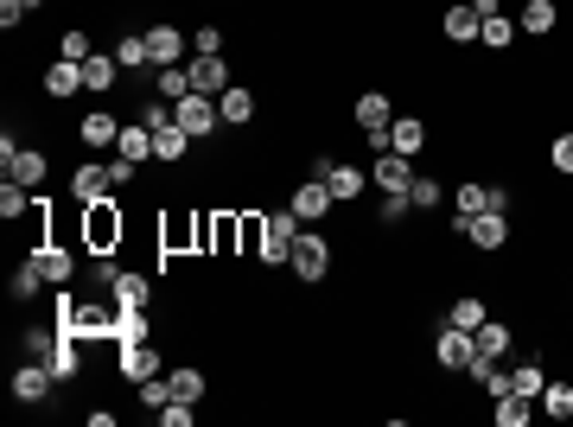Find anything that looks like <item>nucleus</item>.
Instances as JSON below:
<instances>
[{"label": "nucleus", "mask_w": 573, "mask_h": 427, "mask_svg": "<svg viewBox=\"0 0 573 427\" xmlns=\"http://www.w3.org/2000/svg\"><path fill=\"white\" fill-rule=\"evenodd\" d=\"M465 243L472 249H503L510 243V211H478L472 230H465Z\"/></svg>", "instance_id": "4468645a"}, {"label": "nucleus", "mask_w": 573, "mask_h": 427, "mask_svg": "<svg viewBox=\"0 0 573 427\" xmlns=\"http://www.w3.org/2000/svg\"><path fill=\"white\" fill-rule=\"evenodd\" d=\"M312 179L332 185V198H338V204H357V198H363V185H370V179H363V166L338 160V153H312Z\"/></svg>", "instance_id": "f03ea898"}, {"label": "nucleus", "mask_w": 573, "mask_h": 427, "mask_svg": "<svg viewBox=\"0 0 573 427\" xmlns=\"http://www.w3.org/2000/svg\"><path fill=\"white\" fill-rule=\"evenodd\" d=\"M433 364H440V370H472V364H478V345H472V332H459V326H440V338H433Z\"/></svg>", "instance_id": "1a4fd4ad"}, {"label": "nucleus", "mask_w": 573, "mask_h": 427, "mask_svg": "<svg viewBox=\"0 0 573 427\" xmlns=\"http://www.w3.org/2000/svg\"><path fill=\"white\" fill-rule=\"evenodd\" d=\"M472 7H478V20H497V13H503V0H472Z\"/></svg>", "instance_id": "603ef678"}, {"label": "nucleus", "mask_w": 573, "mask_h": 427, "mask_svg": "<svg viewBox=\"0 0 573 427\" xmlns=\"http://www.w3.org/2000/svg\"><path fill=\"white\" fill-rule=\"evenodd\" d=\"M58 58L83 64V58H90V32H64V39H58Z\"/></svg>", "instance_id": "c03bdc74"}, {"label": "nucleus", "mask_w": 573, "mask_h": 427, "mask_svg": "<svg viewBox=\"0 0 573 427\" xmlns=\"http://www.w3.org/2000/svg\"><path fill=\"white\" fill-rule=\"evenodd\" d=\"M459 217H478V211H491V185H459Z\"/></svg>", "instance_id": "37998d69"}, {"label": "nucleus", "mask_w": 573, "mask_h": 427, "mask_svg": "<svg viewBox=\"0 0 573 427\" xmlns=\"http://www.w3.org/2000/svg\"><path fill=\"white\" fill-rule=\"evenodd\" d=\"M166 389H172V402H191V408H198L204 389H211V377H204L198 364H172V370H166Z\"/></svg>", "instance_id": "dca6fc26"}, {"label": "nucleus", "mask_w": 573, "mask_h": 427, "mask_svg": "<svg viewBox=\"0 0 573 427\" xmlns=\"http://www.w3.org/2000/svg\"><path fill=\"white\" fill-rule=\"evenodd\" d=\"M160 415V427H191V402H166V408H153Z\"/></svg>", "instance_id": "8fccbe9b"}, {"label": "nucleus", "mask_w": 573, "mask_h": 427, "mask_svg": "<svg viewBox=\"0 0 573 427\" xmlns=\"http://www.w3.org/2000/svg\"><path fill=\"white\" fill-rule=\"evenodd\" d=\"M554 26H561V7H554V0H523V32L529 39H548Z\"/></svg>", "instance_id": "c756f323"}, {"label": "nucleus", "mask_w": 573, "mask_h": 427, "mask_svg": "<svg viewBox=\"0 0 573 427\" xmlns=\"http://www.w3.org/2000/svg\"><path fill=\"white\" fill-rule=\"evenodd\" d=\"M51 389H58V377H51V364H45V357H26V364H13V402L45 408Z\"/></svg>", "instance_id": "423d86ee"}, {"label": "nucleus", "mask_w": 573, "mask_h": 427, "mask_svg": "<svg viewBox=\"0 0 573 427\" xmlns=\"http://www.w3.org/2000/svg\"><path fill=\"white\" fill-rule=\"evenodd\" d=\"M472 345H478V357H497V364H503V357L516 351V332H510V326H497V319H484V326L472 332Z\"/></svg>", "instance_id": "bb28decb"}, {"label": "nucleus", "mask_w": 573, "mask_h": 427, "mask_svg": "<svg viewBox=\"0 0 573 427\" xmlns=\"http://www.w3.org/2000/svg\"><path fill=\"white\" fill-rule=\"evenodd\" d=\"M548 160H554V173H573V134H554Z\"/></svg>", "instance_id": "de8ad7c7"}, {"label": "nucleus", "mask_w": 573, "mask_h": 427, "mask_svg": "<svg viewBox=\"0 0 573 427\" xmlns=\"http://www.w3.org/2000/svg\"><path fill=\"white\" fill-rule=\"evenodd\" d=\"M153 90H160L166 102H179V96H191V71H185V64H160V77H153Z\"/></svg>", "instance_id": "58836bf2"}, {"label": "nucleus", "mask_w": 573, "mask_h": 427, "mask_svg": "<svg viewBox=\"0 0 573 427\" xmlns=\"http://www.w3.org/2000/svg\"><path fill=\"white\" fill-rule=\"evenodd\" d=\"M191 51H204V58H223V32H217V26H198V32H191Z\"/></svg>", "instance_id": "a18cd8bd"}, {"label": "nucleus", "mask_w": 573, "mask_h": 427, "mask_svg": "<svg viewBox=\"0 0 573 427\" xmlns=\"http://www.w3.org/2000/svg\"><path fill=\"white\" fill-rule=\"evenodd\" d=\"M357 128L363 134H370V153H389V122H395V109H389V96H382V90H363L357 96Z\"/></svg>", "instance_id": "39448f33"}, {"label": "nucleus", "mask_w": 573, "mask_h": 427, "mask_svg": "<svg viewBox=\"0 0 573 427\" xmlns=\"http://www.w3.org/2000/svg\"><path fill=\"white\" fill-rule=\"evenodd\" d=\"M217 115H223V128H249V122H255V90L230 83V90L217 96Z\"/></svg>", "instance_id": "412c9836"}, {"label": "nucleus", "mask_w": 573, "mask_h": 427, "mask_svg": "<svg viewBox=\"0 0 573 427\" xmlns=\"http://www.w3.org/2000/svg\"><path fill=\"white\" fill-rule=\"evenodd\" d=\"M147 51H153V64H185L191 58V39L172 20H160V26H147Z\"/></svg>", "instance_id": "f8f14e48"}, {"label": "nucleus", "mask_w": 573, "mask_h": 427, "mask_svg": "<svg viewBox=\"0 0 573 427\" xmlns=\"http://www.w3.org/2000/svg\"><path fill=\"white\" fill-rule=\"evenodd\" d=\"M32 7H39V0H0V26H7V32H13V26H20V20H26V13H32Z\"/></svg>", "instance_id": "09e8293b"}, {"label": "nucleus", "mask_w": 573, "mask_h": 427, "mask_svg": "<svg viewBox=\"0 0 573 427\" xmlns=\"http://www.w3.org/2000/svg\"><path fill=\"white\" fill-rule=\"evenodd\" d=\"M542 383H548V370H542V364H535V357H523V364H516V370H510V389H516V396H529V402H535V396H542Z\"/></svg>", "instance_id": "e433bc0d"}, {"label": "nucleus", "mask_w": 573, "mask_h": 427, "mask_svg": "<svg viewBox=\"0 0 573 427\" xmlns=\"http://www.w3.org/2000/svg\"><path fill=\"white\" fill-rule=\"evenodd\" d=\"M39 255V268H45V281L51 287H71V275H77V255L64 249V243H45V249H32Z\"/></svg>", "instance_id": "b1692460"}, {"label": "nucleus", "mask_w": 573, "mask_h": 427, "mask_svg": "<svg viewBox=\"0 0 573 427\" xmlns=\"http://www.w3.org/2000/svg\"><path fill=\"white\" fill-rule=\"evenodd\" d=\"M115 71H121V58L90 51V58H83V83H90V96H109V90H115Z\"/></svg>", "instance_id": "c85d7f7f"}, {"label": "nucleus", "mask_w": 573, "mask_h": 427, "mask_svg": "<svg viewBox=\"0 0 573 427\" xmlns=\"http://www.w3.org/2000/svg\"><path fill=\"white\" fill-rule=\"evenodd\" d=\"M0 173H7V179H20V185H45L51 160H45L39 147H20L13 134H0Z\"/></svg>", "instance_id": "20e7f679"}, {"label": "nucleus", "mask_w": 573, "mask_h": 427, "mask_svg": "<svg viewBox=\"0 0 573 427\" xmlns=\"http://www.w3.org/2000/svg\"><path fill=\"white\" fill-rule=\"evenodd\" d=\"M478 7H472V0H453V7H446V20H440V32H446V39H453V45H478Z\"/></svg>", "instance_id": "f3484780"}, {"label": "nucleus", "mask_w": 573, "mask_h": 427, "mask_svg": "<svg viewBox=\"0 0 573 427\" xmlns=\"http://www.w3.org/2000/svg\"><path fill=\"white\" fill-rule=\"evenodd\" d=\"M484 319H491V306H484V300H472V294H465V300H453V306H446V326H459V332H478V326H484Z\"/></svg>", "instance_id": "f704fd0d"}, {"label": "nucleus", "mask_w": 573, "mask_h": 427, "mask_svg": "<svg viewBox=\"0 0 573 427\" xmlns=\"http://www.w3.org/2000/svg\"><path fill=\"white\" fill-rule=\"evenodd\" d=\"M421 147H427V122H421V115H395V122H389V153H408V160H414Z\"/></svg>", "instance_id": "4be33fe9"}, {"label": "nucleus", "mask_w": 573, "mask_h": 427, "mask_svg": "<svg viewBox=\"0 0 573 427\" xmlns=\"http://www.w3.org/2000/svg\"><path fill=\"white\" fill-rule=\"evenodd\" d=\"M376 192H408V185H414V160H408V153H376Z\"/></svg>", "instance_id": "2eb2a0df"}, {"label": "nucleus", "mask_w": 573, "mask_h": 427, "mask_svg": "<svg viewBox=\"0 0 573 427\" xmlns=\"http://www.w3.org/2000/svg\"><path fill=\"white\" fill-rule=\"evenodd\" d=\"M293 275L300 281H325L332 275V243H325V230L319 224H300V236H293Z\"/></svg>", "instance_id": "f257e3e1"}, {"label": "nucleus", "mask_w": 573, "mask_h": 427, "mask_svg": "<svg viewBox=\"0 0 573 427\" xmlns=\"http://www.w3.org/2000/svg\"><path fill=\"white\" fill-rule=\"evenodd\" d=\"M115 198V179H109V160H90L71 173V204H109Z\"/></svg>", "instance_id": "6e6552de"}, {"label": "nucleus", "mask_w": 573, "mask_h": 427, "mask_svg": "<svg viewBox=\"0 0 573 427\" xmlns=\"http://www.w3.org/2000/svg\"><path fill=\"white\" fill-rule=\"evenodd\" d=\"M172 115H179V128L191 134V141H204V134H217V122H223V115H217V96H198V90L172 102Z\"/></svg>", "instance_id": "0eeeda50"}, {"label": "nucleus", "mask_w": 573, "mask_h": 427, "mask_svg": "<svg viewBox=\"0 0 573 427\" xmlns=\"http://www.w3.org/2000/svg\"><path fill=\"white\" fill-rule=\"evenodd\" d=\"M45 364H51V377H58V383H71V377H77V370H83V351H77V338H71V332H64V338H58V351H51V357H45Z\"/></svg>", "instance_id": "473e14b6"}, {"label": "nucleus", "mask_w": 573, "mask_h": 427, "mask_svg": "<svg viewBox=\"0 0 573 427\" xmlns=\"http://www.w3.org/2000/svg\"><path fill=\"white\" fill-rule=\"evenodd\" d=\"M71 338H115V313H102V306H83V300H77Z\"/></svg>", "instance_id": "cd10ccee"}, {"label": "nucleus", "mask_w": 573, "mask_h": 427, "mask_svg": "<svg viewBox=\"0 0 573 427\" xmlns=\"http://www.w3.org/2000/svg\"><path fill=\"white\" fill-rule=\"evenodd\" d=\"M548 408V415H561V421H573V383H561V377H548L542 383V396H535Z\"/></svg>", "instance_id": "4c0bfd02"}, {"label": "nucleus", "mask_w": 573, "mask_h": 427, "mask_svg": "<svg viewBox=\"0 0 573 427\" xmlns=\"http://www.w3.org/2000/svg\"><path fill=\"white\" fill-rule=\"evenodd\" d=\"M268 236H262V262L268 268H281L293 262V236H300V217H293V204H268Z\"/></svg>", "instance_id": "7ed1b4c3"}, {"label": "nucleus", "mask_w": 573, "mask_h": 427, "mask_svg": "<svg viewBox=\"0 0 573 427\" xmlns=\"http://www.w3.org/2000/svg\"><path fill=\"white\" fill-rule=\"evenodd\" d=\"M58 338H64V332H45V326H32V332H26V351H32V357H51V351H58Z\"/></svg>", "instance_id": "49530a36"}, {"label": "nucleus", "mask_w": 573, "mask_h": 427, "mask_svg": "<svg viewBox=\"0 0 573 427\" xmlns=\"http://www.w3.org/2000/svg\"><path fill=\"white\" fill-rule=\"evenodd\" d=\"M134 173H141V166H134V160H121V153L109 160V179H115V192H128V185H134Z\"/></svg>", "instance_id": "3c124183"}, {"label": "nucleus", "mask_w": 573, "mask_h": 427, "mask_svg": "<svg viewBox=\"0 0 573 427\" xmlns=\"http://www.w3.org/2000/svg\"><path fill=\"white\" fill-rule=\"evenodd\" d=\"M39 287H51L45 268H39V255H20V262H13V275H7V294H13V300H32Z\"/></svg>", "instance_id": "5701e85b"}, {"label": "nucleus", "mask_w": 573, "mask_h": 427, "mask_svg": "<svg viewBox=\"0 0 573 427\" xmlns=\"http://www.w3.org/2000/svg\"><path fill=\"white\" fill-rule=\"evenodd\" d=\"M185 71H191V90H198V96H223V90H230V64H223V58H204V51H191Z\"/></svg>", "instance_id": "9b49d317"}, {"label": "nucleus", "mask_w": 573, "mask_h": 427, "mask_svg": "<svg viewBox=\"0 0 573 427\" xmlns=\"http://www.w3.org/2000/svg\"><path fill=\"white\" fill-rule=\"evenodd\" d=\"M83 217H90V249L121 243V211H115V198H109V204H83Z\"/></svg>", "instance_id": "6ab92c4d"}, {"label": "nucleus", "mask_w": 573, "mask_h": 427, "mask_svg": "<svg viewBox=\"0 0 573 427\" xmlns=\"http://www.w3.org/2000/svg\"><path fill=\"white\" fill-rule=\"evenodd\" d=\"M287 204H293V217H300V224H325L338 198H332V185H325V179H306V185H300V192H293Z\"/></svg>", "instance_id": "9d476101"}, {"label": "nucleus", "mask_w": 573, "mask_h": 427, "mask_svg": "<svg viewBox=\"0 0 573 427\" xmlns=\"http://www.w3.org/2000/svg\"><path fill=\"white\" fill-rule=\"evenodd\" d=\"M491 421L497 427H529V396H497L491 402Z\"/></svg>", "instance_id": "ea45409f"}, {"label": "nucleus", "mask_w": 573, "mask_h": 427, "mask_svg": "<svg viewBox=\"0 0 573 427\" xmlns=\"http://www.w3.org/2000/svg\"><path fill=\"white\" fill-rule=\"evenodd\" d=\"M115 153H121V160H134V166L153 160V128L147 122H128V128H121V141H115Z\"/></svg>", "instance_id": "7c9ffc66"}, {"label": "nucleus", "mask_w": 573, "mask_h": 427, "mask_svg": "<svg viewBox=\"0 0 573 427\" xmlns=\"http://www.w3.org/2000/svg\"><path fill=\"white\" fill-rule=\"evenodd\" d=\"M32 204H39V198H32V185H20V179H7V185H0V217H7V224H20Z\"/></svg>", "instance_id": "2f4dec72"}, {"label": "nucleus", "mask_w": 573, "mask_h": 427, "mask_svg": "<svg viewBox=\"0 0 573 427\" xmlns=\"http://www.w3.org/2000/svg\"><path fill=\"white\" fill-rule=\"evenodd\" d=\"M45 96L51 102H71V96H90V83H83V64H71V58H58L45 71Z\"/></svg>", "instance_id": "ddd939ff"}, {"label": "nucleus", "mask_w": 573, "mask_h": 427, "mask_svg": "<svg viewBox=\"0 0 573 427\" xmlns=\"http://www.w3.org/2000/svg\"><path fill=\"white\" fill-rule=\"evenodd\" d=\"M115 58H121V71H147V64H153L147 32H128V39H115Z\"/></svg>", "instance_id": "c9c22d12"}, {"label": "nucleus", "mask_w": 573, "mask_h": 427, "mask_svg": "<svg viewBox=\"0 0 573 427\" xmlns=\"http://www.w3.org/2000/svg\"><path fill=\"white\" fill-rule=\"evenodd\" d=\"M185 153H191V134L179 128V115H172V122H160V128H153V160H185Z\"/></svg>", "instance_id": "393cba45"}, {"label": "nucleus", "mask_w": 573, "mask_h": 427, "mask_svg": "<svg viewBox=\"0 0 573 427\" xmlns=\"http://www.w3.org/2000/svg\"><path fill=\"white\" fill-rule=\"evenodd\" d=\"M440 198H446L440 179H433V173H414V185H408V204H414V211H433Z\"/></svg>", "instance_id": "a19ab883"}, {"label": "nucleus", "mask_w": 573, "mask_h": 427, "mask_svg": "<svg viewBox=\"0 0 573 427\" xmlns=\"http://www.w3.org/2000/svg\"><path fill=\"white\" fill-rule=\"evenodd\" d=\"M109 287H115V300H121V306H147V300H153V281H147V275H128V268H115V281H109Z\"/></svg>", "instance_id": "72a5a7b5"}, {"label": "nucleus", "mask_w": 573, "mask_h": 427, "mask_svg": "<svg viewBox=\"0 0 573 427\" xmlns=\"http://www.w3.org/2000/svg\"><path fill=\"white\" fill-rule=\"evenodd\" d=\"M147 332H153L147 306H115V345H147Z\"/></svg>", "instance_id": "a878e982"}, {"label": "nucleus", "mask_w": 573, "mask_h": 427, "mask_svg": "<svg viewBox=\"0 0 573 427\" xmlns=\"http://www.w3.org/2000/svg\"><path fill=\"white\" fill-rule=\"evenodd\" d=\"M121 128H128V122H115L109 109H90V115L77 122V141H83V147H115V141H121Z\"/></svg>", "instance_id": "a211bd4d"}, {"label": "nucleus", "mask_w": 573, "mask_h": 427, "mask_svg": "<svg viewBox=\"0 0 573 427\" xmlns=\"http://www.w3.org/2000/svg\"><path fill=\"white\" fill-rule=\"evenodd\" d=\"M160 370H166V357L153 345H121V377L128 383H147V377H160Z\"/></svg>", "instance_id": "aec40b11"}, {"label": "nucleus", "mask_w": 573, "mask_h": 427, "mask_svg": "<svg viewBox=\"0 0 573 427\" xmlns=\"http://www.w3.org/2000/svg\"><path fill=\"white\" fill-rule=\"evenodd\" d=\"M478 45H484V51H503V45H516V26L497 13V20H484V26H478Z\"/></svg>", "instance_id": "79ce46f5"}]
</instances>
